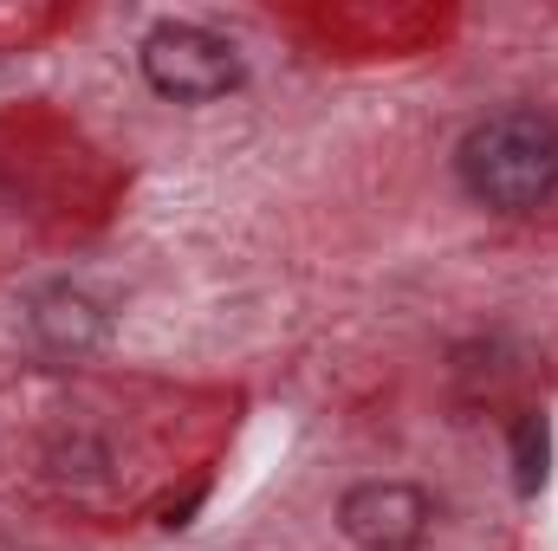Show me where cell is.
<instances>
[{
  "instance_id": "3",
  "label": "cell",
  "mask_w": 558,
  "mask_h": 551,
  "mask_svg": "<svg viewBox=\"0 0 558 551\" xmlns=\"http://www.w3.org/2000/svg\"><path fill=\"white\" fill-rule=\"evenodd\" d=\"M428 526H435V506L410 480H364L338 500V532L357 551H422Z\"/></svg>"
},
{
  "instance_id": "1",
  "label": "cell",
  "mask_w": 558,
  "mask_h": 551,
  "mask_svg": "<svg viewBox=\"0 0 558 551\" xmlns=\"http://www.w3.org/2000/svg\"><path fill=\"white\" fill-rule=\"evenodd\" d=\"M454 175L494 215H539L558 195V118L539 105L481 118L454 149Z\"/></svg>"
},
{
  "instance_id": "4",
  "label": "cell",
  "mask_w": 558,
  "mask_h": 551,
  "mask_svg": "<svg viewBox=\"0 0 558 551\" xmlns=\"http://www.w3.org/2000/svg\"><path fill=\"white\" fill-rule=\"evenodd\" d=\"M26 325H33V338H39L46 351H59V357H78V351L105 344V305H98L92 292H78V285H46V292L33 298V311H26Z\"/></svg>"
},
{
  "instance_id": "2",
  "label": "cell",
  "mask_w": 558,
  "mask_h": 551,
  "mask_svg": "<svg viewBox=\"0 0 558 551\" xmlns=\"http://www.w3.org/2000/svg\"><path fill=\"white\" fill-rule=\"evenodd\" d=\"M143 78L156 98L169 105H215L241 85V52L234 39H221L215 26H195V20H162L149 39H143Z\"/></svg>"
},
{
  "instance_id": "5",
  "label": "cell",
  "mask_w": 558,
  "mask_h": 551,
  "mask_svg": "<svg viewBox=\"0 0 558 551\" xmlns=\"http://www.w3.org/2000/svg\"><path fill=\"white\" fill-rule=\"evenodd\" d=\"M507 448H513V487L533 500L546 487V474H553V428H546V415H513Z\"/></svg>"
}]
</instances>
